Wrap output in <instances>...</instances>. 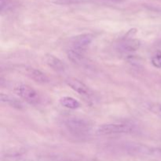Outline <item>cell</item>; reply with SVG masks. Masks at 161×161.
<instances>
[{
  "label": "cell",
  "mask_w": 161,
  "mask_h": 161,
  "mask_svg": "<svg viewBox=\"0 0 161 161\" xmlns=\"http://www.w3.org/2000/svg\"><path fill=\"white\" fill-rule=\"evenodd\" d=\"M55 3H61V4H70L80 2V0H51Z\"/></svg>",
  "instance_id": "obj_14"
},
{
  "label": "cell",
  "mask_w": 161,
  "mask_h": 161,
  "mask_svg": "<svg viewBox=\"0 0 161 161\" xmlns=\"http://www.w3.org/2000/svg\"><path fill=\"white\" fill-rule=\"evenodd\" d=\"M45 61L49 67L57 72H63L65 69L64 63L53 55H47L45 58Z\"/></svg>",
  "instance_id": "obj_7"
},
{
  "label": "cell",
  "mask_w": 161,
  "mask_h": 161,
  "mask_svg": "<svg viewBox=\"0 0 161 161\" xmlns=\"http://www.w3.org/2000/svg\"><path fill=\"white\" fill-rule=\"evenodd\" d=\"M68 57L72 62L76 63V64H82V63L84 62V57H83V53L76 51L73 49H71V50H69Z\"/></svg>",
  "instance_id": "obj_11"
},
{
  "label": "cell",
  "mask_w": 161,
  "mask_h": 161,
  "mask_svg": "<svg viewBox=\"0 0 161 161\" xmlns=\"http://www.w3.org/2000/svg\"><path fill=\"white\" fill-rule=\"evenodd\" d=\"M140 45V41L138 39H128L121 43L120 49L124 52H133L138 50Z\"/></svg>",
  "instance_id": "obj_8"
},
{
  "label": "cell",
  "mask_w": 161,
  "mask_h": 161,
  "mask_svg": "<svg viewBox=\"0 0 161 161\" xmlns=\"http://www.w3.org/2000/svg\"><path fill=\"white\" fill-rule=\"evenodd\" d=\"M60 104L69 109H77L80 107V102L72 97H63L60 99Z\"/></svg>",
  "instance_id": "obj_9"
},
{
  "label": "cell",
  "mask_w": 161,
  "mask_h": 161,
  "mask_svg": "<svg viewBox=\"0 0 161 161\" xmlns=\"http://www.w3.org/2000/svg\"><path fill=\"white\" fill-rule=\"evenodd\" d=\"M145 107L153 114L161 118V104L156 102H147L145 104Z\"/></svg>",
  "instance_id": "obj_12"
},
{
  "label": "cell",
  "mask_w": 161,
  "mask_h": 161,
  "mask_svg": "<svg viewBox=\"0 0 161 161\" xmlns=\"http://www.w3.org/2000/svg\"><path fill=\"white\" fill-rule=\"evenodd\" d=\"M14 91L19 97L28 104L38 105L41 102V96L32 86L23 83L17 84L14 87Z\"/></svg>",
  "instance_id": "obj_2"
},
{
  "label": "cell",
  "mask_w": 161,
  "mask_h": 161,
  "mask_svg": "<svg viewBox=\"0 0 161 161\" xmlns=\"http://www.w3.org/2000/svg\"><path fill=\"white\" fill-rule=\"evenodd\" d=\"M0 101L3 103L7 104V105H10V106L14 107V108H20L22 107L21 102L18 99L15 98V97L11 95H8V94H0Z\"/></svg>",
  "instance_id": "obj_10"
},
{
  "label": "cell",
  "mask_w": 161,
  "mask_h": 161,
  "mask_svg": "<svg viewBox=\"0 0 161 161\" xmlns=\"http://www.w3.org/2000/svg\"><path fill=\"white\" fill-rule=\"evenodd\" d=\"M66 83L73 91H75V92H77L80 95L90 97L93 94L91 88L88 87L85 83H83L80 80H77V79L69 78L66 80Z\"/></svg>",
  "instance_id": "obj_5"
},
{
  "label": "cell",
  "mask_w": 161,
  "mask_h": 161,
  "mask_svg": "<svg viewBox=\"0 0 161 161\" xmlns=\"http://www.w3.org/2000/svg\"><path fill=\"white\" fill-rule=\"evenodd\" d=\"M135 127L129 124H107L98 126L95 130V135L99 136L119 134H130L135 132Z\"/></svg>",
  "instance_id": "obj_1"
},
{
  "label": "cell",
  "mask_w": 161,
  "mask_h": 161,
  "mask_svg": "<svg viewBox=\"0 0 161 161\" xmlns=\"http://www.w3.org/2000/svg\"><path fill=\"white\" fill-rule=\"evenodd\" d=\"M65 126L75 135H85L92 129L91 123L83 118H70L66 120Z\"/></svg>",
  "instance_id": "obj_3"
},
{
  "label": "cell",
  "mask_w": 161,
  "mask_h": 161,
  "mask_svg": "<svg viewBox=\"0 0 161 161\" xmlns=\"http://www.w3.org/2000/svg\"><path fill=\"white\" fill-rule=\"evenodd\" d=\"M103 1L110 2V3H121V2H124L125 0H103Z\"/></svg>",
  "instance_id": "obj_15"
},
{
  "label": "cell",
  "mask_w": 161,
  "mask_h": 161,
  "mask_svg": "<svg viewBox=\"0 0 161 161\" xmlns=\"http://www.w3.org/2000/svg\"><path fill=\"white\" fill-rule=\"evenodd\" d=\"M151 62H152L153 65L154 67L157 68V69H160L161 68V51H157L153 54L151 59Z\"/></svg>",
  "instance_id": "obj_13"
},
{
  "label": "cell",
  "mask_w": 161,
  "mask_h": 161,
  "mask_svg": "<svg viewBox=\"0 0 161 161\" xmlns=\"http://www.w3.org/2000/svg\"><path fill=\"white\" fill-rule=\"evenodd\" d=\"M94 36L92 34H82L77 36L72 39V49L76 51L83 53L92 42Z\"/></svg>",
  "instance_id": "obj_4"
},
{
  "label": "cell",
  "mask_w": 161,
  "mask_h": 161,
  "mask_svg": "<svg viewBox=\"0 0 161 161\" xmlns=\"http://www.w3.org/2000/svg\"><path fill=\"white\" fill-rule=\"evenodd\" d=\"M22 70H23L24 74L25 75L29 77L30 79L34 80L36 83H46L49 82L48 77L43 72L39 71V69H36L32 67H27V66H25V67L22 69Z\"/></svg>",
  "instance_id": "obj_6"
}]
</instances>
